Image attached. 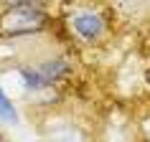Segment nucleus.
Segmentation results:
<instances>
[{"instance_id":"f257e3e1","label":"nucleus","mask_w":150,"mask_h":142,"mask_svg":"<svg viewBox=\"0 0 150 142\" xmlns=\"http://www.w3.org/2000/svg\"><path fill=\"white\" fill-rule=\"evenodd\" d=\"M46 25V13L38 3H21L0 10V33L3 36H28Z\"/></svg>"},{"instance_id":"f03ea898","label":"nucleus","mask_w":150,"mask_h":142,"mask_svg":"<svg viewBox=\"0 0 150 142\" xmlns=\"http://www.w3.org/2000/svg\"><path fill=\"white\" fill-rule=\"evenodd\" d=\"M74 28H76V33H79L81 38L97 41L104 33V20L97 13H81V15L74 18Z\"/></svg>"},{"instance_id":"7ed1b4c3","label":"nucleus","mask_w":150,"mask_h":142,"mask_svg":"<svg viewBox=\"0 0 150 142\" xmlns=\"http://www.w3.org/2000/svg\"><path fill=\"white\" fill-rule=\"evenodd\" d=\"M48 140L51 142H89V137L71 122H56L48 127Z\"/></svg>"},{"instance_id":"20e7f679","label":"nucleus","mask_w":150,"mask_h":142,"mask_svg":"<svg viewBox=\"0 0 150 142\" xmlns=\"http://www.w3.org/2000/svg\"><path fill=\"white\" fill-rule=\"evenodd\" d=\"M38 71H41V76H43V81H46V86H51L61 76L69 74V63L64 61V58H48V61H43L38 66Z\"/></svg>"},{"instance_id":"39448f33","label":"nucleus","mask_w":150,"mask_h":142,"mask_svg":"<svg viewBox=\"0 0 150 142\" xmlns=\"http://www.w3.org/2000/svg\"><path fill=\"white\" fill-rule=\"evenodd\" d=\"M21 79H23L25 91H38V89L46 86V81L41 76L38 66H36V69H33V66H23V69H21Z\"/></svg>"},{"instance_id":"423d86ee","label":"nucleus","mask_w":150,"mask_h":142,"mask_svg":"<svg viewBox=\"0 0 150 142\" xmlns=\"http://www.w3.org/2000/svg\"><path fill=\"white\" fill-rule=\"evenodd\" d=\"M0 119L8 122V124H18V112L13 107V102L8 99V94L0 89Z\"/></svg>"},{"instance_id":"0eeeda50","label":"nucleus","mask_w":150,"mask_h":142,"mask_svg":"<svg viewBox=\"0 0 150 142\" xmlns=\"http://www.w3.org/2000/svg\"><path fill=\"white\" fill-rule=\"evenodd\" d=\"M21 3H38V0H3V5H21Z\"/></svg>"},{"instance_id":"6e6552de","label":"nucleus","mask_w":150,"mask_h":142,"mask_svg":"<svg viewBox=\"0 0 150 142\" xmlns=\"http://www.w3.org/2000/svg\"><path fill=\"white\" fill-rule=\"evenodd\" d=\"M0 142H8V140H5V134H3V132H0Z\"/></svg>"}]
</instances>
